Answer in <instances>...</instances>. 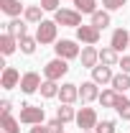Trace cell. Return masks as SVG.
<instances>
[{"instance_id": "cell-12", "label": "cell", "mask_w": 130, "mask_h": 133, "mask_svg": "<svg viewBox=\"0 0 130 133\" xmlns=\"http://www.w3.org/2000/svg\"><path fill=\"white\" fill-rule=\"evenodd\" d=\"M79 100L82 102H92V100H99V90H97V82H82L79 87Z\"/></svg>"}, {"instance_id": "cell-10", "label": "cell", "mask_w": 130, "mask_h": 133, "mask_svg": "<svg viewBox=\"0 0 130 133\" xmlns=\"http://www.w3.org/2000/svg\"><path fill=\"white\" fill-rule=\"evenodd\" d=\"M59 100H61L64 105H71L74 100H79V84H71V82L61 84V90H59Z\"/></svg>"}, {"instance_id": "cell-14", "label": "cell", "mask_w": 130, "mask_h": 133, "mask_svg": "<svg viewBox=\"0 0 130 133\" xmlns=\"http://www.w3.org/2000/svg\"><path fill=\"white\" fill-rule=\"evenodd\" d=\"M0 10L10 18H18L20 13H26V8L20 5V0H0Z\"/></svg>"}, {"instance_id": "cell-27", "label": "cell", "mask_w": 130, "mask_h": 133, "mask_svg": "<svg viewBox=\"0 0 130 133\" xmlns=\"http://www.w3.org/2000/svg\"><path fill=\"white\" fill-rule=\"evenodd\" d=\"M41 13H44V8H41V5H28L23 16H26V21H28V23H41V21H44V18H41Z\"/></svg>"}, {"instance_id": "cell-31", "label": "cell", "mask_w": 130, "mask_h": 133, "mask_svg": "<svg viewBox=\"0 0 130 133\" xmlns=\"http://www.w3.org/2000/svg\"><path fill=\"white\" fill-rule=\"evenodd\" d=\"M125 3H128V0H102V5H105L107 10H120Z\"/></svg>"}, {"instance_id": "cell-35", "label": "cell", "mask_w": 130, "mask_h": 133, "mask_svg": "<svg viewBox=\"0 0 130 133\" xmlns=\"http://www.w3.org/2000/svg\"><path fill=\"white\" fill-rule=\"evenodd\" d=\"M31 133H51V131H49V128H44V125L38 123V125H33V128H31Z\"/></svg>"}, {"instance_id": "cell-25", "label": "cell", "mask_w": 130, "mask_h": 133, "mask_svg": "<svg viewBox=\"0 0 130 133\" xmlns=\"http://www.w3.org/2000/svg\"><path fill=\"white\" fill-rule=\"evenodd\" d=\"M117 97H120V92H115V90H105V92H99V105H102V108H115Z\"/></svg>"}, {"instance_id": "cell-8", "label": "cell", "mask_w": 130, "mask_h": 133, "mask_svg": "<svg viewBox=\"0 0 130 133\" xmlns=\"http://www.w3.org/2000/svg\"><path fill=\"white\" fill-rule=\"evenodd\" d=\"M20 72H18L16 66H5L3 69V77H0V84H3V90H13L16 84H20Z\"/></svg>"}, {"instance_id": "cell-29", "label": "cell", "mask_w": 130, "mask_h": 133, "mask_svg": "<svg viewBox=\"0 0 130 133\" xmlns=\"http://www.w3.org/2000/svg\"><path fill=\"white\" fill-rule=\"evenodd\" d=\"M95 133H115V120H99L95 125Z\"/></svg>"}, {"instance_id": "cell-13", "label": "cell", "mask_w": 130, "mask_h": 133, "mask_svg": "<svg viewBox=\"0 0 130 133\" xmlns=\"http://www.w3.org/2000/svg\"><path fill=\"white\" fill-rule=\"evenodd\" d=\"M112 69L110 66H105V64H97L95 69H92V82H97V84H107V82H112Z\"/></svg>"}, {"instance_id": "cell-28", "label": "cell", "mask_w": 130, "mask_h": 133, "mask_svg": "<svg viewBox=\"0 0 130 133\" xmlns=\"http://www.w3.org/2000/svg\"><path fill=\"white\" fill-rule=\"evenodd\" d=\"M36 44H38L36 36H23V38H18V46H20L23 54H33V51H36Z\"/></svg>"}, {"instance_id": "cell-4", "label": "cell", "mask_w": 130, "mask_h": 133, "mask_svg": "<svg viewBox=\"0 0 130 133\" xmlns=\"http://www.w3.org/2000/svg\"><path fill=\"white\" fill-rule=\"evenodd\" d=\"M56 21H41L38 28H36V38L38 44H54L56 41Z\"/></svg>"}, {"instance_id": "cell-11", "label": "cell", "mask_w": 130, "mask_h": 133, "mask_svg": "<svg viewBox=\"0 0 130 133\" xmlns=\"http://www.w3.org/2000/svg\"><path fill=\"white\" fill-rule=\"evenodd\" d=\"M128 44H130V33L122 31V28H115V31H112V38H110V46L120 54V51H125Z\"/></svg>"}, {"instance_id": "cell-32", "label": "cell", "mask_w": 130, "mask_h": 133, "mask_svg": "<svg viewBox=\"0 0 130 133\" xmlns=\"http://www.w3.org/2000/svg\"><path fill=\"white\" fill-rule=\"evenodd\" d=\"M59 3H61V0H41V8H44V10H54V13H56V10H59Z\"/></svg>"}, {"instance_id": "cell-22", "label": "cell", "mask_w": 130, "mask_h": 133, "mask_svg": "<svg viewBox=\"0 0 130 133\" xmlns=\"http://www.w3.org/2000/svg\"><path fill=\"white\" fill-rule=\"evenodd\" d=\"M92 26L95 28H107L110 26V10H97V13H92Z\"/></svg>"}, {"instance_id": "cell-20", "label": "cell", "mask_w": 130, "mask_h": 133, "mask_svg": "<svg viewBox=\"0 0 130 133\" xmlns=\"http://www.w3.org/2000/svg\"><path fill=\"white\" fill-rule=\"evenodd\" d=\"M56 118L61 120V123H71V120H77V110L71 108V105H59V110H56Z\"/></svg>"}, {"instance_id": "cell-15", "label": "cell", "mask_w": 130, "mask_h": 133, "mask_svg": "<svg viewBox=\"0 0 130 133\" xmlns=\"http://www.w3.org/2000/svg\"><path fill=\"white\" fill-rule=\"evenodd\" d=\"M99 62V51L95 46H84L82 49V66H87V69H95Z\"/></svg>"}, {"instance_id": "cell-33", "label": "cell", "mask_w": 130, "mask_h": 133, "mask_svg": "<svg viewBox=\"0 0 130 133\" xmlns=\"http://www.w3.org/2000/svg\"><path fill=\"white\" fill-rule=\"evenodd\" d=\"M117 66H120V69H122L125 74H130V56H122V59L117 62Z\"/></svg>"}, {"instance_id": "cell-16", "label": "cell", "mask_w": 130, "mask_h": 133, "mask_svg": "<svg viewBox=\"0 0 130 133\" xmlns=\"http://www.w3.org/2000/svg\"><path fill=\"white\" fill-rule=\"evenodd\" d=\"M117 62H120V56H117V51H115L112 46H107V49L99 51V64H105V66H117Z\"/></svg>"}, {"instance_id": "cell-1", "label": "cell", "mask_w": 130, "mask_h": 133, "mask_svg": "<svg viewBox=\"0 0 130 133\" xmlns=\"http://www.w3.org/2000/svg\"><path fill=\"white\" fill-rule=\"evenodd\" d=\"M44 108H38V105H31V102H23L20 105V123H26V125H38V123H44Z\"/></svg>"}, {"instance_id": "cell-2", "label": "cell", "mask_w": 130, "mask_h": 133, "mask_svg": "<svg viewBox=\"0 0 130 133\" xmlns=\"http://www.w3.org/2000/svg\"><path fill=\"white\" fill-rule=\"evenodd\" d=\"M66 72H69V64H66V59H61V56L51 59L49 64L44 66V77H46V79H54V82H59Z\"/></svg>"}, {"instance_id": "cell-23", "label": "cell", "mask_w": 130, "mask_h": 133, "mask_svg": "<svg viewBox=\"0 0 130 133\" xmlns=\"http://www.w3.org/2000/svg\"><path fill=\"white\" fill-rule=\"evenodd\" d=\"M59 90H61V87L54 82V79H44V82H41V95L46 100L49 97H59Z\"/></svg>"}, {"instance_id": "cell-3", "label": "cell", "mask_w": 130, "mask_h": 133, "mask_svg": "<svg viewBox=\"0 0 130 133\" xmlns=\"http://www.w3.org/2000/svg\"><path fill=\"white\" fill-rule=\"evenodd\" d=\"M54 21H56L59 26L79 28V26H82V13H79V10H69V8H59L56 16H54Z\"/></svg>"}, {"instance_id": "cell-36", "label": "cell", "mask_w": 130, "mask_h": 133, "mask_svg": "<svg viewBox=\"0 0 130 133\" xmlns=\"http://www.w3.org/2000/svg\"><path fill=\"white\" fill-rule=\"evenodd\" d=\"M82 133H95V131H82Z\"/></svg>"}, {"instance_id": "cell-34", "label": "cell", "mask_w": 130, "mask_h": 133, "mask_svg": "<svg viewBox=\"0 0 130 133\" xmlns=\"http://www.w3.org/2000/svg\"><path fill=\"white\" fill-rule=\"evenodd\" d=\"M10 108H13L10 100H3V102H0V113H3V115H10Z\"/></svg>"}, {"instance_id": "cell-6", "label": "cell", "mask_w": 130, "mask_h": 133, "mask_svg": "<svg viewBox=\"0 0 130 133\" xmlns=\"http://www.w3.org/2000/svg\"><path fill=\"white\" fill-rule=\"evenodd\" d=\"M54 51H56V56H61V59H77V56H79V46H77L71 38H61V41H56Z\"/></svg>"}, {"instance_id": "cell-19", "label": "cell", "mask_w": 130, "mask_h": 133, "mask_svg": "<svg viewBox=\"0 0 130 133\" xmlns=\"http://www.w3.org/2000/svg\"><path fill=\"white\" fill-rule=\"evenodd\" d=\"M112 90L115 92H125V90H130V74H125V72H120V74H115L112 77Z\"/></svg>"}, {"instance_id": "cell-17", "label": "cell", "mask_w": 130, "mask_h": 133, "mask_svg": "<svg viewBox=\"0 0 130 133\" xmlns=\"http://www.w3.org/2000/svg\"><path fill=\"white\" fill-rule=\"evenodd\" d=\"M16 49H18V38L10 36V33H3V38H0V51H3L5 56H10Z\"/></svg>"}, {"instance_id": "cell-7", "label": "cell", "mask_w": 130, "mask_h": 133, "mask_svg": "<svg viewBox=\"0 0 130 133\" xmlns=\"http://www.w3.org/2000/svg\"><path fill=\"white\" fill-rule=\"evenodd\" d=\"M77 38H79L82 44H87V46H95L99 41V28H95L92 23L89 26H79L77 28Z\"/></svg>"}, {"instance_id": "cell-9", "label": "cell", "mask_w": 130, "mask_h": 133, "mask_svg": "<svg viewBox=\"0 0 130 133\" xmlns=\"http://www.w3.org/2000/svg\"><path fill=\"white\" fill-rule=\"evenodd\" d=\"M20 90H23L26 95H33L36 90H41V77H38V72H26L23 79H20Z\"/></svg>"}, {"instance_id": "cell-24", "label": "cell", "mask_w": 130, "mask_h": 133, "mask_svg": "<svg viewBox=\"0 0 130 133\" xmlns=\"http://www.w3.org/2000/svg\"><path fill=\"white\" fill-rule=\"evenodd\" d=\"M74 10L92 16V13H97V0H74Z\"/></svg>"}, {"instance_id": "cell-26", "label": "cell", "mask_w": 130, "mask_h": 133, "mask_svg": "<svg viewBox=\"0 0 130 133\" xmlns=\"http://www.w3.org/2000/svg\"><path fill=\"white\" fill-rule=\"evenodd\" d=\"M115 110H117V115L122 118V120H130V100L120 95L117 102H115Z\"/></svg>"}, {"instance_id": "cell-18", "label": "cell", "mask_w": 130, "mask_h": 133, "mask_svg": "<svg viewBox=\"0 0 130 133\" xmlns=\"http://www.w3.org/2000/svg\"><path fill=\"white\" fill-rule=\"evenodd\" d=\"M5 33H10V36H16V38H23V36H28V33H26V23H23L20 18H13V21L8 23Z\"/></svg>"}, {"instance_id": "cell-21", "label": "cell", "mask_w": 130, "mask_h": 133, "mask_svg": "<svg viewBox=\"0 0 130 133\" xmlns=\"http://www.w3.org/2000/svg\"><path fill=\"white\" fill-rule=\"evenodd\" d=\"M0 125L5 133H20V120H16L13 115H0Z\"/></svg>"}, {"instance_id": "cell-30", "label": "cell", "mask_w": 130, "mask_h": 133, "mask_svg": "<svg viewBox=\"0 0 130 133\" xmlns=\"http://www.w3.org/2000/svg\"><path fill=\"white\" fill-rule=\"evenodd\" d=\"M64 125H66V123H61L59 118H54V120H49V125H46V128H49L51 133H64Z\"/></svg>"}, {"instance_id": "cell-5", "label": "cell", "mask_w": 130, "mask_h": 133, "mask_svg": "<svg viewBox=\"0 0 130 133\" xmlns=\"http://www.w3.org/2000/svg\"><path fill=\"white\" fill-rule=\"evenodd\" d=\"M97 110L95 108H82L79 113H77V125H79L82 131H92L95 125H97Z\"/></svg>"}]
</instances>
